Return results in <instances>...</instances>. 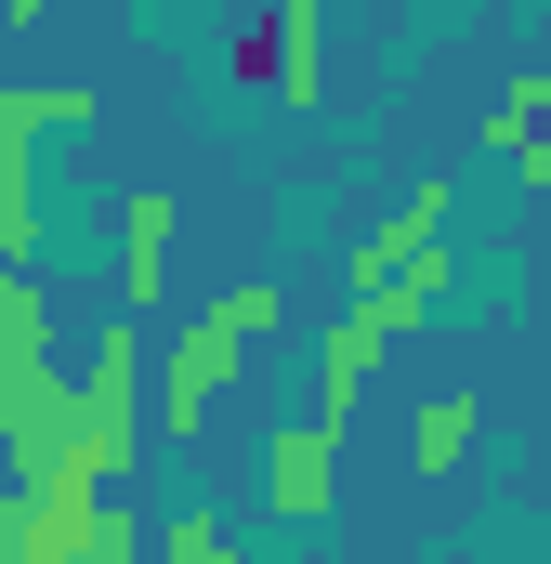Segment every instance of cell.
<instances>
[{
	"label": "cell",
	"instance_id": "cell-7",
	"mask_svg": "<svg viewBox=\"0 0 551 564\" xmlns=\"http://www.w3.org/2000/svg\"><path fill=\"white\" fill-rule=\"evenodd\" d=\"M26 132H93V93H79V79H26V93H0V158H26Z\"/></svg>",
	"mask_w": 551,
	"mask_h": 564
},
{
	"label": "cell",
	"instance_id": "cell-13",
	"mask_svg": "<svg viewBox=\"0 0 551 564\" xmlns=\"http://www.w3.org/2000/svg\"><path fill=\"white\" fill-rule=\"evenodd\" d=\"M539 341H551V237H539Z\"/></svg>",
	"mask_w": 551,
	"mask_h": 564
},
{
	"label": "cell",
	"instance_id": "cell-9",
	"mask_svg": "<svg viewBox=\"0 0 551 564\" xmlns=\"http://www.w3.org/2000/svg\"><path fill=\"white\" fill-rule=\"evenodd\" d=\"M539 119H551V66H526V79H512V93L486 106V144H526Z\"/></svg>",
	"mask_w": 551,
	"mask_h": 564
},
{
	"label": "cell",
	"instance_id": "cell-11",
	"mask_svg": "<svg viewBox=\"0 0 551 564\" xmlns=\"http://www.w3.org/2000/svg\"><path fill=\"white\" fill-rule=\"evenodd\" d=\"M237 79H250V93H276V13H250V26H237Z\"/></svg>",
	"mask_w": 551,
	"mask_h": 564
},
{
	"label": "cell",
	"instance_id": "cell-8",
	"mask_svg": "<svg viewBox=\"0 0 551 564\" xmlns=\"http://www.w3.org/2000/svg\"><path fill=\"white\" fill-rule=\"evenodd\" d=\"M408 446H420V473H460V446H473V394H420Z\"/></svg>",
	"mask_w": 551,
	"mask_h": 564
},
{
	"label": "cell",
	"instance_id": "cell-5",
	"mask_svg": "<svg viewBox=\"0 0 551 564\" xmlns=\"http://www.w3.org/2000/svg\"><path fill=\"white\" fill-rule=\"evenodd\" d=\"M119 237H132L119 302H132V315H158V289H171V197H158V184H132V197H119Z\"/></svg>",
	"mask_w": 551,
	"mask_h": 564
},
{
	"label": "cell",
	"instance_id": "cell-14",
	"mask_svg": "<svg viewBox=\"0 0 551 564\" xmlns=\"http://www.w3.org/2000/svg\"><path fill=\"white\" fill-rule=\"evenodd\" d=\"M40 13H53V0H13V26H40Z\"/></svg>",
	"mask_w": 551,
	"mask_h": 564
},
{
	"label": "cell",
	"instance_id": "cell-4",
	"mask_svg": "<svg viewBox=\"0 0 551 564\" xmlns=\"http://www.w3.org/2000/svg\"><path fill=\"white\" fill-rule=\"evenodd\" d=\"M395 328H381V302H355L342 328H328V355H315V421H355V394H368V355H381Z\"/></svg>",
	"mask_w": 551,
	"mask_h": 564
},
{
	"label": "cell",
	"instance_id": "cell-3",
	"mask_svg": "<svg viewBox=\"0 0 551 564\" xmlns=\"http://www.w3.org/2000/svg\"><path fill=\"white\" fill-rule=\"evenodd\" d=\"M446 224H460V184H446V171H433V184H408V210H395V224H381V237L355 250V289H381L395 263H408V250H433Z\"/></svg>",
	"mask_w": 551,
	"mask_h": 564
},
{
	"label": "cell",
	"instance_id": "cell-1",
	"mask_svg": "<svg viewBox=\"0 0 551 564\" xmlns=\"http://www.w3.org/2000/svg\"><path fill=\"white\" fill-rule=\"evenodd\" d=\"M237 355H250V328L210 302L197 328H171V381H158V433L171 446H197L210 433V408H224V381H237Z\"/></svg>",
	"mask_w": 551,
	"mask_h": 564
},
{
	"label": "cell",
	"instance_id": "cell-12",
	"mask_svg": "<svg viewBox=\"0 0 551 564\" xmlns=\"http://www.w3.org/2000/svg\"><path fill=\"white\" fill-rule=\"evenodd\" d=\"M512 171H526V184H539V197H551V119H539V132H526V144H512Z\"/></svg>",
	"mask_w": 551,
	"mask_h": 564
},
{
	"label": "cell",
	"instance_id": "cell-10",
	"mask_svg": "<svg viewBox=\"0 0 551 564\" xmlns=\"http://www.w3.org/2000/svg\"><path fill=\"white\" fill-rule=\"evenodd\" d=\"M40 237V197H26V158H0V263H26Z\"/></svg>",
	"mask_w": 551,
	"mask_h": 564
},
{
	"label": "cell",
	"instance_id": "cell-2",
	"mask_svg": "<svg viewBox=\"0 0 551 564\" xmlns=\"http://www.w3.org/2000/svg\"><path fill=\"white\" fill-rule=\"evenodd\" d=\"M328 459H342V421H302V433H276V446H263V486H276L289 525L328 512Z\"/></svg>",
	"mask_w": 551,
	"mask_h": 564
},
{
	"label": "cell",
	"instance_id": "cell-6",
	"mask_svg": "<svg viewBox=\"0 0 551 564\" xmlns=\"http://www.w3.org/2000/svg\"><path fill=\"white\" fill-rule=\"evenodd\" d=\"M263 13H276V93L315 106V93H328V13H315V0H263Z\"/></svg>",
	"mask_w": 551,
	"mask_h": 564
}]
</instances>
